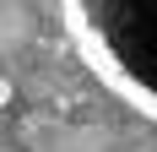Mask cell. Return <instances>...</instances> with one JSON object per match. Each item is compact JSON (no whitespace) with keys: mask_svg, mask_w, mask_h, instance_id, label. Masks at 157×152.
Masks as SVG:
<instances>
[{"mask_svg":"<svg viewBox=\"0 0 157 152\" xmlns=\"http://www.w3.org/2000/svg\"><path fill=\"white\" fill-rule=\"evenodd\" d=\"M76 49L119 98L157 120V0H60Z\"/></svg>","mask_w":157,"mask_h":152,"instance_id":"1","label":"cell"},{"mask_svg":"<svg viewBox=\"0 0 157 152\" xmlns=\"http://www.w3.org/2000/svg\"><path fill=\"white\" fill-rule=\"evenodd\" d=\"M11 98H16V87H11V76H0V109L11 103Z\"/></svg>","mask_w":157,"mask_h":152,"instance_id":"2","label":"cell"},{"mask_svg":"<svg viewBox=\"0 0 157 152\" xmlns=\"http://www.w3.org/2000/svg\"><path fill=\"white\" fill-rule=\"evenodd\" d=\"M0 152H6V147H0Z\"/></svg>","mask_w":157,"mask_h":152,"instance_id":"3","label":"cell"}]
</instances>
